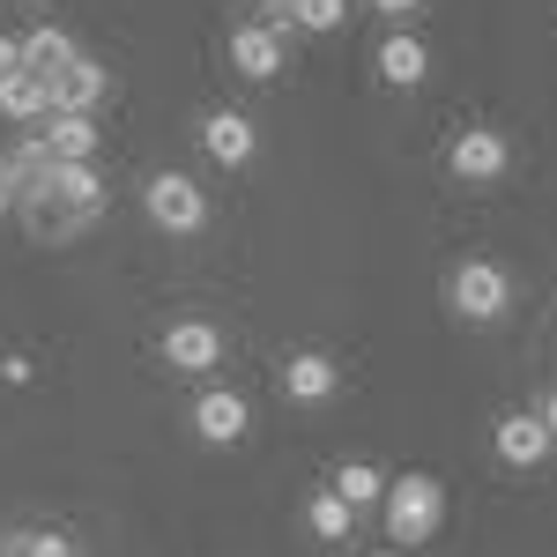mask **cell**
Here are the masks:
<instances>
[{"label":"cell","instance_id":"cell-5","mask_svg":"<svg viewBox=\"0 0 557 557\" xmlns=\"http://www.w3.org/2000/svg\"><path fill=\"white\" fill-rule=\"evenodd\" d=\"M446 172L469 178V186H491V178L513 172V141H506L498 127H469V134H454V141H446Z\"/></svg>","mask_w":557,"mask_h":557},{"label":"cell","instance_id":"cell-3","mask_svg":"<svg viewBox=\"0 0 557 557\" xmlns=\"http://www.w3.org/2000/svg\"><path fill=\"white\" fill-rule=\"evenodd\" d=\"M23 201H52L60 209V231H83L89 215L104 209V178H97V164H45L23 186Z\"/></svg>","mask_w":557,"mask_h":557},{"label":"cell","instance_id":"cell-21","mask_svg":"<svg viewBox=\"0 0 557 557\" xmlns=\"http://www.w3.org/2000/svg\"><path fill=\"white\" fill-rule=\"evenodd\" d=\"M15 194H23V178H15L8 164H0V209H15Z\"/></svg>","mask_w":557,"mask_h":557},{"label":"cell","instance_id":"cell-10","mask_svg":"<svg viewBox=\"0 0 557 557\" xmlns=\"http://www.w3.org/2000/svg\"><path fill=\"white\" fill-rule=\"evenodd\" d=\"M231 67L246 83H275L283 75V23H238L231 30Z\"/></svg>","mask_w":557,"mask_h":557},{"label":"cell","instance_id":"cell-14","mask_svg":"<svg viewBox=\"0 0 557 557\" xmlns=\"http://www.w3.org/2000/svg\"><path fill=\"white\" fill-rule=\"evenodd\" d=\"M97 157V120L89 112H52L45 127V164H89Z\"/></svg>","mask_w":557,"mask_h":557},{"label":"cell","instance_id":"cell-20","mask_svg":"<svg viewBox=\"0 0 557 557\" xmlns=\"http://www.w3.org/2000/svg\"><path fill=\"white\" fill-rule=\"evenodd\" d=\"M335 491L364 513V506H380V498H386V475L372 469V461H343V469H335Z\"/></svg>","mask_w":557,"mask_h":557},{"label":"cell","instance_id":"cell-13","mask_svg":"<svg viewBox=\"0 0 557 557\" xmlns=\"http://www.w3.org/2000/svg\"><path fill=\"white\" fill-rule=\"evenodd\" d=\"M335 386H343V372H335L327 349H298V357L283 364V394H290V401H335Z\"/></svg>","mask_w":557,"mask_h":557},{"label":"cell","instance_id":"cell-6","mask_svg":"<svg viewBox=\"0 0 557 557\" xmlns=\"http://www.w3.org/2000/svg\"><path fill=\"white\" fill-rule=\"evenodd\" d=\"M246 431H253V409H246L238 386H201L194 394V438L201 446H238Z\"/></svg>","mask_w":557,"mask_h":557},{"label":"cell","instance_id":"cell-24","mask_svg":"<svg viewBox=\"0 0 557 557\" xmlns=\"http://www.w3.org/2000/svg\"><path fill=\"white\" fill-rule=\"evenodd\" d=\"M535 417H543V431H550V438H557V386H550V394H543V409H535Z\"/></svg>","mask_w":557,"mask_h":557},{"label":"cell","instance_id":"cell-4","mask_svg":"<svg viewBox=\"0 0 557 557\" xmlns=\"http://www.w3.org/2000/svg\"><path fill=\"white\" fill-rule=\"evenodd\" d=\"M141 215L157 231H172V238H194L209 223V194H201V178H186V172H149L141 178Z\"/></svg>","mask_w":557,"mask_h":557},{"label":"cell","instance_id":"cell-8","mask_svg":"<svg viewBox=\"0 0 557 557\" xmlns=\"http://www.w3.org/2000/svg\"><path fill=\"white\" fill-rule=\"evenodd\" d=\"M164 364L186 372V380L215 372V364H223V327H215V320H172V327H164Z\"/></svg>","mask_w":557,"mask_h":557},{"label":"cell","instance_id":"cell-9","mask_svg":"<svg viewBox=\"0 0 557 557\" xmlns=\"http://www.w3.org/2000/svg\"><path fill=\"white\" fill-rule=\"evenodd\" d=\"M201 149H209L223 172H238V164H253L260 149V127L246 120V112H231V104H215V112H201Z\"/></svg>","mask_w":557,"mask_h":557},{"label":"cell","instance_id":"cell-18","mask_svg":"<svg viewBox=\"0 0 557 557\" xmlns=\"http://www.w3.org/2000/svg\"><path fill=\"white\" fill-rule=\"evenodd\" d=\"M0 557H75V543L60 528H8L0 535Z\"/></svg>","mask_w":557,"mask_h":557},{"label":"cell","instance_id":"cell-17","mask_svg":"<svg viewBox=\"0 0 557 557\" xmlns=\"http://www.w3.org/2000/svg\"><path fill=\"white\" fill-rule=\"evenodd\" d=\"M67 60H75V38H67L60 23H38V30L23 38V67H30V75H45V83H52Z\"/></svg>","mask_w":557,"mask_h":557},{"label":"cell","instance_id":"cell-7","mask_svg":"<svg viewBox=\"0 0 557 557\" xmlns=\"http://www.w3.org/2000/svg\"><path fill=\"white\" fill-rule=\"evenodd\" d=\"M491 446H498V461H506V469H543V461L557 454V438L543 431L535 409H506V417L491 424Z\"/></svg>","mask_w":557,"mask_h":557},{"label":"cell","instance_id":"cell-22","mask_svg":"<svg viewBox=\"0 0 557 557\" xmlns=\"http://www.w3.org/2000/svg\"><path fill=\"white\" fill-rule=\"evenodd\" d=\"M372 8H380V15H394V23H401V15H417V8H424V0H372Z\"/></svg>","mask_w":557,"mask_h":557},{"label":"cell","instance_id":"cell-26","mask_svg":"<svg viewBox=\"0 0 557 557\" xmlns=\"http://www.w3.org/2000/svg\"><path fill=\"white\" fill-rule=\"evenodd\" d=\"M380 557H394V550H380Z\"/></svg>","mask_w":557,"mask_h":557},{"label":"cell","instance_id":"cell-23","mask_svg":"<svg viewBox=\"0 0 557 557\" xmlns=\"http://www.w3.org/2000/svg\"><path fill=\"white\" fill-rule=\"evenodd\" d=\"M15 67H23V45H15V38H0V75H15Z\"/></svg>","mask_w":557,"mask_h":557},{"label":"cell","instance_id":"cell-19","mask_svg":"<svg viewBox=\"0 0 557 557\" xmlns=\"http://www.w3.org/2000/svg\"><path fill=\"white\" fill-rule=\"evenodd\" d=\"M283 8H290L283 30H312V38H327V30L349 23V0H283Z\"/></svg>","mask_w":557,"mask_h":557},{"label":"cell","instance_id":"cell-11","mask_svg":"<svg viewBox=\"0 0 557 557\" xmlns=\"http://www.w3.org/2000/svg\"><path fill=\"white\" fill-rule=\"evenodd\" d=\"M45 89H52V112H97V104L112 97V75H104V60L75 52V60H67Z\"/></svg>","mask_w":557,"mask_h":557},{"label":"cell","instance_id":"cell-15","mask_svg":"<svg viewBox=\"0 0 557 557\" xmlns=\"http://www.w3.org/2000/svg\"><path fill=\"white\" fill-rule=\"evenodd\" d=\"M0 112H8L15 127H30V120H52V89H45V75H30V67L0 75Z\"/></svg>","mask_w":557,"mask_h":557},{"label":"cell","instance_id":"cell-1","mask_svg":"<svg viewBox=\"0 0 557 557\" xmlns=\"http://www.w3.org/2000/svg\"><path fill=\"white\" fill-rule=\"evenodd\" d=\"M446 305H454V320H469V327H498L506 312H513V275L498 268V260H454V275H446Z\"/></svg>","mask_w":557,"mask_h":557},{"label":"cell","instance_id":"cell-12","mask_svg":"<svg viewBox=\"0 0 557 557\" xmlns=\"http://www.w3.org/2000/svg\"><path fill=\"white\" fill-rule=\"evenodd\" d=\"M431 75V45L417 30H386L380 38V83L386 89H417Z\"/></svg>","mask_w":557,"mask_h":557},{"label":"cell","instance_id":"cell-25","mask_svg":"<svg viewBox=\"0 0 557 557\" xmlns=\"http://www.w3.org/2000/svg\"><path fill=\"white\" fill-rule=\"evenodd\" d=\"M23 8H38V0H23Z\"/></svg>","mask_w":557,"mask_h":557},{"label":"cell","instance_id":"cell-16","mask_svg":"<svg viewBox=\"0 0 557 557\" xmlns=\"http://www.w3.org/2000/svg\"><path fill=\"white\" fill-rule=\"evenodd\" d=\"M305 528H312L320 543H343L349 528H357V506H349L343 491L327 483V491H312V498H305Z\"/></svg>","mask_w":557,"mask_h":557},{"label":"cell","instance_id":"cell-2","mask_svg":"<svg viewBox=\"0 0 557 557\" xmlns=\"http://www.w3.org/2000/svg\"><path fill=\"white\" fill-rule=\"evenodd\" d=\"M380 513H386V535H394L401 550H417V543L438 535V520H446V483H438V475H394Z\"/></svg>","mask_w":557,"mask_h":557}]
</instances>
